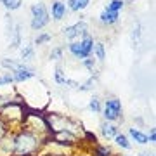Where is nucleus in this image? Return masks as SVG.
I'll return each instance as SVG.
<instances>
[{
  "mask_svg": "<svg viewBox=\"0 0 156 156\" xmlns=\"http://www.w3.org/2000/svg\"><path fill=\"white\" fill-rule=\"evenodd\" d=\"M87 31H89V23L85 21V19H80V21H76L75 24H69L66 28H62V37L73 42V40L83 37Z\"/></svg>",
  "mask_w": 156,
  "mask_h": 156,
  "instance_id": "4",
  "label": "nucleus"
},
{
  "mask_svg": "<svg viewBox=\"0 0 156 156\" xmlns=\"http://www.w3.org/2000/svg\"><path fill=\"white\" fill-rule=\"evenodd\" d=\"M7 132H11V130H9V127L5 125V122H4V120L0 118V140L4 139V135H5Z\"/></svg>",
  "mask_w": 156,
  "mask_h": 156,
  "instance_id": "27",
  "label": "nucleus"
},
{
  "mask_svg": "<svg viewBox=\"0 0 156 156\" xmlns=\"http://www.w3.org/2000/svg\"><path fill=\"white\" fill-rule=\"evenodd\" d=\"M99 130H101V135H102L106 140L115 139V137L120 134V128H118V125H115L113 122H101Z\"/></svg>",
  "mask_w": 156,
  "mask_h": 156,
  "instance_id": "7",
  "label": "nucleus"
},
{
  "mask_svg": "<svg viewBox=\"0 0 156 156\" xmlns=\"http://www.w3.org/2000/svg\"><path fill=\"white\" fill-rule=\"evenodd\" d=\"M5 85H14V78L11 73H0V87H5Z\"/></svg>",
  "mask_w": 156,
  "mask_h": 156,
  "instance_id": "25",
  "label": "nucleus"
},
{
  "mask_svg": "<svg viewBox=\"0 0 156 156\" xmlns=\"http://www.w3.org/2000/svg\"><path fill=\"white\" fill-rule=\"evenodd\" d=\"M30 12H31V21H30V26L33 31H40L44 30L47 24L50 23V14L49 9L44 2H35L33 5L30 7Z\"/></svg>",
  "mask_w": 156,
  "mask_h": 156,
  "instance_id": "2",
  "label": "nucleus"
},
{
  "mask_svg": "<svg viewBox=\"0 0 156 156\" xmlns=\"http://www.w3.org/2000/svg\"><path fill=\"white\" fill-rule=\"evenodd\" d=\"M115 144L118 146V147H122V149L125 151H130L132 149V144H130V139H128L125 134H118L116 137H115Z\"/></svg>",
  "mask_w": 156,
  "mask_h": 156,
  "instance_id": "16",
  "label": "nucleus"
},
{
  "mask_svg": "<svg viewBox=\"0 0 156 156\" xmlns=\"http://www.w3.org/2000/svg\"><path fill=\"white\" fill-rule=\"evenodd\" d=\"M11 75H12V78H14V83H26L30 80L37 78L35 69H31L28 64H21V68H17L16 71H12Z\"/></svg>",
  "mask_w": 156,
  "mask_h": 156,
  "instance_id": "5",
  "label": "nucleus"
},
{
  "mask_svg": "<svg viewBox=\"0 0 156 156\" xmlns=\"http://www.w3.org/2000/svg\"><path fill=\"white\" fill-rule=\"evenodd\" d=\"M139 156H154V153H153V151H139Z\"/></svg>",
  "mask_w": 156,
  "mask_h": 156,
  "instance_id": "31",
  "label": "nucleus"
},
{
  "mask_svg": "<svg viewBox=\"0 0 156 156\" xmlns=\"http://www.w3.org/2000/svg\"><path fill=\"white\" fill-rule=\"evenodd\" d=\"M2 5L5 7L7 12H14L19 11L23 5V0H2Z\"/></svg>",
  "mask_w": 156,
  "mask_h": 156,
  "instance_id": "18",
  "label": "nucleus"
},
{
  "mask_svg": "<svg viewBox=\"0 0 156 156\" xmlns=\"http://www.w3.org/2000/svg\"><path fill=\"white\" fill-rule=\"evenodd\" d=\"M102 116H104V122H118L122 120L123 115V106H122V101L118 97H109V99L104 101L102 104Z\"/></svg>",
  "mask_w": 156,
  "mask_h": 156,
  "instance_id": "3",
  "label": "nucleus"
},
{
  "mask_svg": "<svg viewBox=\"0 0 156 156\" xmlns=\"http://www.w3.org/2000/svg\"><path fill=\"white\" fill-rule=\"evenodd\" d=\"M47 137L33 134V132H30L26 128H23L17 134H12V142H14L12 156H37L40 147L45 144Z\"/></svg>",
  "mask_w": 156,
  "mask_h": 156,
  "instance_id": "1",
  "label": "nucleus"
},
{
  "mask_svg": "<svg viewBox=\"0 0 156 156\" xmlns=\"http://www.w3.org/2000/svg\"><path fill=\"white\" fill-rule=\"evenodd\" d=\"M50 17L54 19V21H62L68 14V7H66V2H62V0H52V4H50Z\"/></svg>",
  "mask_w": 156,
  "mask_h": 156,
  "instance_id": "6",
  "label": "nucleus"
},
{
  "mask_svg": "<svg viewBox=\"0 0 156 156\" xmlns=\"http://www.w3.org/2000/svg\"><path fill=\"white\" fill-rule=\"evenodd\" d=\"M21 64L23 62H17V61H14V59H9V57H4L2 61H0V66L4 68V69H9V71H16L17 68H21Z\"/></svg>",
  "mask_w": 156,
  "mask_h": 156,
  "instance_id": "17",
  "label": "nucleus"
},
{
  "mask_svg": "<svg viewBox=\"0 0 156 156\" xmlns=\"http://www.w3.org/2000/svg\"><path fill=\"white\" fill-rule=\"evenodd\" d=\"M82 66H83L85 69H89V71L94 73V71H95V59H94V56L85 57L83 61H82Z\"/></svg>",
  "mask_w": 156,
  "mask_h": 156,
  "instance_id": "24",
  "label": "nucleus"
},
{
  "mask_svg": "<svg viewBox=\"0 0 156 156\" xmlns=\"http://www.w3.org/2000/svg\"><path fill=\"white\" fill-rule=\"evenodd\" d=\"M118 21H120V12H111V11H108V9H104L99 14V23L104 24V26H113Z\"/></svg>",
  "mask_w": 156,
  "mask_h": 156,
  "instance_id": "8",
  "label": "nucleus"
},
{
  "mask_svg": "<svg viewBox=\"0 0 156 156\" xmlns=\"http://www.w3.org/2000/svg\"><path fill=\"white\" fill-rule=\"evenodd\" d=\"M0 2H2V0H0Z\"/></svg>",
  "mask_w": 156,
  "mask_h": 156,
  "instance_id": "33",
  "label": "nucleus"
},
{
  "mask_svg": "<svg viewBox=\"0 0 156 156\" xmlns=\"http://www.w3.org/2000/svg\"><path fill=\"white\" fill-rule=\"evenodd\" d=\"M62 54H64V47H56V49L50 50L49 59H52V61H61V59H62Z\"/></svg>",
  "mask_w": 156,
  "mask_h": 156,
  "instance_id": "23",
  "label": "nucleus"
},
{
  "mask_svg": "<svg viewBox=\"0 0 156 156\" xmlns=\"http://www.w3.org/2000/svg\"><path fill=\"white\" fill-rule=\"evenodd\" d=\"M50 40H52V35L50 33H40L37 38H35L33 45H44V44H49Z\"/></svg>",
  "mask_w": 156,
  "mask_h": 156,
  "instance_id": "26",
  "label": "nucleus"
},
{
  "mask_svg": "<svg viewBox=\"0 0 156 156\" xmlns=\"http://www.w3.org/2000/svg\"><path fill=\"white\" fill-rule=\"evenodd\" d=\"M92 56H94V59H97L99 62H104L106 61V45L102 44V42H95L94 50H92Z\"/></svg>",
  "mask_w": 156,
  "mask_h": 156,
  "instance_id": "13",
  "label": "nucleus"
},
{
  "mask_svg": "<svg viewBox=\"0 0 156 156\" xmlns=\"http://www.w3.org/2000/svg\"><path fill=\"white\" fill-rule=\"evenodd\" d=\"M140 37H142V26H140L139 21H135L134 26H132V42H134V45H137L140 42Z\"/></svg>",
  "mask_w": 156,
  "mask_h": 156,
  "instance_id": "22",
  "label": "nucleus"
},
{
  "mask_svg": "<svg viewBox=\"0 0 156 156\" xmlns=\"http://www.w3.org/2000/svg\"><path fill=\"white\" fill-rule=\"evenodd\" d=\"M127 2H134V0H125V4H127Z\"/></svg>",
  "mask_w": 156,
  "mask_h": 156,
  "instance_id": "32",
  "label": "nucleus"
},
{
  "mask_svg": "<svg viewBox=\"0 0 156 156\" xmlns=\"http://www.w3.org/2000/svg\"><path fill=\"white\" fill-rule=\"evenodd\" d=\"M95 85H97V73L94 71V73L89 76V80H87V82H83V83L78 85L76 90H80V92H90V90L95 89Z\"/></svg>",
  "mask_w": 156,
  "mask_h": 156,
  "instance_id": "14",
  "label": "nucleus"
},
{
  "mask_svg": "<svg viewBox=\"0 0 156 156\" xmlns=\"http://www.w3.org/2000/svg\"><path fill=\"white\" fill-rule=\"evenodd\" d=\"M68 50H69V54L75 59H80V61H83L85 57H89L87 52H85V49H83V45L80 44V40H73L71 44L68 45Z\"/></svg>",
  "mask_w": 156,
  "mask_h": 156,
  "instance_id": "9",
  "label": "nucleus"
},
{
  "mask_svg": "<svg viewBox=\"0 0 156 156\" xmlns=\"http://www.w3.org/2000/svg\"><path fill=\"white\" fill-rule=\"evenodd\" d=\"M85 139L89 140L90 144H99V142H97V137H95V134H92V132H89V130H87V132H85Z\"/></svg>",
  "mask_w": 156,
  "mask_h": 156,
  "instance_id": "28",
  "label": "nucleus"
},
{
  "mask_svg": "<svg viewBox=\"0 0 156 156\" xmlns=\"http://www.w3.org/2000/svg\"><path fill=\"white\" fill-rule=\"evenodd\" d=\"M33 59H35V45L33 44H26L21 49V59H19V62L28 64V62H31Z\"/></svg>",
  "mask_w": 156,
  "mask_h": 156,
  "instance_id": "12",
  "label": "nucleus"
},
{
  "mask_svg": "<svg viewBox=\"0 0 156 156\" xmlns=\"http://www.w3.org/2000/svg\"><path fill=\"white\" fill-rule=\"evenodd\" d=\"M90 5V0H66L68 11L71 12H82Z\"/></svg>",
  "mask_w": 156,
  "mask_h": 156,
  "instance_id": "11",
  "label": "nucleus"
},
{
  "mask_svg": "<svg viewBox=\"0 0 156 156\" xmlns=\"http://www.w3.org/2000/svg\"><path fill=\"white\" fill-rule=\"evenodd\" d=\"M106 9L111 12H122L125 9V0H109Z\"/></svg>",
  "mask_w": 156,
  "mask_h": 156,
  "instance_id": "20",
  "label": "nucleus"
},
{
  "mask_svg": "<svg viewBox=\"0 0 156 156\" xmlns=\"http://www.w3.org/2000/svg\"><path fill=\"white\" fill-rule=\"evenodd\" d=\"M94 156H113V151H111L109 146L95 144L94 146Z\"/></svg>",
  "mask_w": 156,
  "mask_h": 156,
  "instance_id": "21",
  "label": "nucleus"
},
{
  "mask_svg": "<svg viewBox=\"0 0 156 156\" xmlns=\"http://www.w3.org/2000/svg\"><path fill=\"white\" fill-rule=\"evenodd\" d=\"M147 142H151V144H154V140H156V130L154 128H149V132H147Z\"/></svg>",
  "mask_w": 156,
  "mask_h": 156,
  "instance_id": "29",
  "label": "nucleus"
},
{
  "mask_svg": "<svg viewBox=\"0 0 156 156\" xmlns=\"http://www.w3.org/2000/svg\"><path fill=\"white\" fill-rule=\"evenodd\" d=\"M66 80H68V76H66V73H64V69H62V64L59 62L54 68V82H56V85H64Z\"/></svg>",
  "mask_w": 156,
  "mask_h": 156,
  "instance_id": "15",
  "label": "nucleus"
},
{
  "mask_svg": "<svg viewBox=\"0 0 156 156\" xmlns=\"http://www.w3.org/2000/svg\"><path fill=\"white\" fill-rule=\"evenodd\" d=\"M64 85H66L68 89H78V85H80V83H78L76 80H69V78H68Z\"/></svg>",
  "mask_w": 156,
  "mask_h": 156,
  "instance_id": "30",
  "label": "nucleus"
},
{
  "mask_svg": "<svg viewBox=\"0 0 156 156\" xmlns=\"http://www.w3.org/2000/svg\"><path fill=\"white\" fill-rule=\"evenodd\" d=\"M128 135L132 137L134 142H137V144H140V146L149 144V142H147V135H146L142 130H139L137 127H130V128H128Z\"/></svg>",
  "mask_w": 156,
  "mask_h": 156,
  "instance_id": "10",
  "label": "nucleus"
},
{
  "mask_svg": "<svg viewBox=\"0 0 156 156\" xmlns=\"http://www.w3.org/2000/svg\"><path fill=\"white\" fill-rule=\"evenodd\" d=\"M89 111H92L94 115H99V113L102 111V104H101L99 95H94V97L89 101Z\"/></svg>",
  "mask_w": 156,
  "mask_h": 156,
  "instance_id": "19",
  "label": "nucleus"
}]
</instances>
